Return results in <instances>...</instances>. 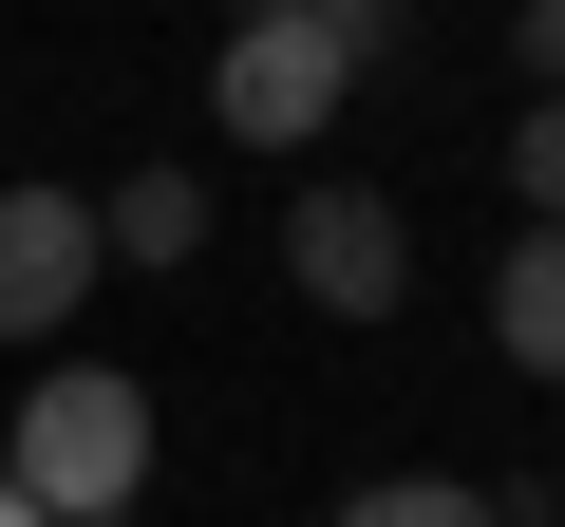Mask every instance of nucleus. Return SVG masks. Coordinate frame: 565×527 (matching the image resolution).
<instances>
[{
  "instance_id": "nucleus-11",
  "label": "nucleus",
  "mask_w": 565,
  "mask_h": 527,
  "mask_svg": "<svg viewBox=\"0 0 565 527\" xmlns=\"http://www.w3.org/2000/svg\"><path fill=\"white\" fill-rule=\"evenodd\" d=\"M0 527H39V508H20V490H0Z\"/></svg>"
},
{
  "instance_id": "nucleus-1",
  "label": "nucleus",
  "mask_w": 565,
  "mask_h": 527,
  "mask_svg": "<svg viewBox=\"0 0 565 527\" xmlns=\"http://www.w3.org/2000/svg\"><path fill=\"white\" fill-rule=\"evenodd\" d=\"M377 57H396V0H282V20H226L207 132H226V151H321Z\"/></svg>"
},
{
  "instance_id": "nucleus-7",
  "label": "nucleus",
  "mask_w": 565,
  "mask_h": 527,
  "mask_svg": "<svg viewBox=\"0 0 565 527\" xmlns=\"http://www.w3.org/2000/svg\"><path fill=\"white\" fill-rule=\"evenodd\" d=\"M340 527H527V508L471 471H377V490H340Z\"/></svg>"
},
{
  "instance_id": "nucleus-8",
  "label": "nucleus",
  "mask_w": 565,
  "mask_h": 527,
  "mask_svg": "<svg viewBox=\"0 0 565 527\" xmlns=\"http://www.w3.org/2000/svg\"><path fill=\"white\" fill-rule=\"evenodd\" d=\"M509 207H527V226H565V95H527V114H509Z\"/></svg>"
},
{
  "instance_id": "nucleus-6",
  "label": "nucleus",
  "mask_w": 565,
  "mask_h": 527,
  "mask_svg": "<svg viewBox=\"0 0 565 527\" xmlns=\"http://www.w3.org/2000/svg\"><path fill=\"white\" fill-rule=\"evenodd\" d=\"M95 245H114V264H207V170H132V189H95Z\"/></svg>"
},
{
  "instance_id": "nucleus-10",
  "label": "nucleus",
  "mask_w": 565,
  "mask_h": 527,
  "mask_svg": "<svg viewBox=\"0 0 565 527\" xmlns=\"http://www.w3.org/2000/svg\"><path fill=\"white\" fill-rule=\"evenodd\" d=\"M226 20H282V0H226Z\"/></svg>"
},
{
  "instance_id": "nucleus-4",
  "label": "nucleus",
  "mask_w": 565,
  "mask_h": 527,
  "mask_svg": "<svg viewBox=\"0 0 565 527\" xmlns=\"http://www.w3.org/2000/svg\"><path fill=\"white\" fill-rule=\"evenodd\" d=\"M95 264H114V245H95V189H57V170H39V189H0V340L57 358L76 302H95Z\"/></svg>"
},
{
  "instance_id": "nucleus-9",
  "label": "nucleus",
  "mask_w": 565,
  "mask_h": 527,
  "mask_svg": "<svg viewBox=\"0 0 565 527\" xmlns=\"http://www.w3.org/2000/svg\"><path fill=\"white\" fill-rule=\"evenodd\" d=\"M509 76H527V95H565V0H509Z\"/></svg>"
},
{
  "instance_id": "nucleus-2",
  "label": "nucleus",
  "mask_w": 565,
  "mask_h": 527,
  "mask_svg": "<svg viewBox=\"0 0 565 527\" xmlns=\"http://www.w3.org/2000/svg\"><path fill=\"white\" fill-rule=\"evenodd\" d=\"M0 490H20L39 527H132V508H151V377H114V358H39L20 433H0Z\"/></svg>"
},
{
  "instance_id": "nucleus-5",
  "label": "nucleus",
  "mask_w": 565,
  "mask_h": 527,
  "mask_svg": "<svg viewBox=\"0 0 565 527\" xmlns=\"http://www.w3.org/2000/svg\"><path fill=\"white\" fill-rule=\"evenodd\" d=\"M490 358L565 396V226H509V264H490Z\"/></svg>"
},
{
  "instance_id": "nucleus-3",
  "label": "nucleus",
  "mask_w": 565,
  "mask_h": 527,
  "mask_svg": "<svg viewBox=\"0 0 565 527\" xmlns=\"http://www.w3.org/2000/svg\"><path fill=\"white\" fill-rule=\"evenodd\" d=\"M282 283H302L321 321H396V283H415V226H396V189L321 170L302 207H282Z\"/></svg>"
}]
</instances>
